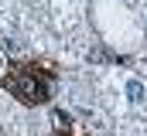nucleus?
Segmentation results:
<instances>
[{
    "label": "nucleus",
    "instance_id": "1",
    "mask_svg": "<svg viewBox=\"0 0 147 136\" xmlns=\"http://www.w3.org/2000/svg\"><path fill=\"white\" fill-rule=\"evenodd\" d=\"M127 99L130 102H144L147 99V89H144L140 78H130V82H127Z\"/></svg>",
    "mask_w": 147,
    "mask_h": 136
},
{
    "label": "nucleus",
    "instance_id": "2",
    "mask_svg": "<svg viewBox=\"0 0 147 136\" xmlns=\"http://www.w3.org/2000/svg\"><path fill=\"white\" fill-rule=\"evenodd\" d=\"M69 123H72V119H69L65 112H55V126H69Z\"/></svg>",
    "mask_w": 147,
    "mask_h": 136
}]
</instances>
